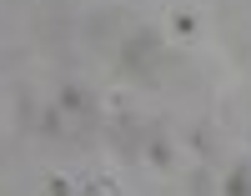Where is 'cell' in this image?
<instances>
[{"label": "cell", "mask_w": 251, "mask_h": 196, "mask_svg": "<svg viewBox=\"0 0 251 196\" xmlns=\"http://www.w3.org/2000/svg\"><path fill=\"white\" fill-rule=\"evenodd\" d=\"M226 196H251V166H246V161L231 166V176H226Z\"/></svg>", "instance_id": "3"}, {"label": "cell", "mask_w": 251, "mask_h": 196, "mask_svg": "<svg viewBox=\"0 0 251 196\" xmlns=\"http://www.w3.org/2000/svg\"><path fill=\"white\" fill-rule=\"evenodd\" d=\"M116 60H121V71H131V76H151L156 60H161V35L156 30H131L116 46Z\"/></svg>", "instance_id": "1"}, {"label": "cell", "mask_w": 251, "mask_h": 196, "mask_svg": "<svg viewBox=\"0 0 251 196\" xmlns=\"http://www.w3.org/2000/svg\"><path fill=\"white\" fill-rule=\"evenodd\" d=\"M46 191H50V196H71V186H66V181H50Z\"/></svg>", "instance_id": "4"}, {"label": "cell", "mask_w": 251, "mask_h": 196, "mask_svg": "<svg viewBox=\"0 0 251 196\" xmlns=\"http://www.w3.org/2000/svg\"><path fill=\"white\" fill-rule=\"evenodd\" d=\"M60 116H71V121H96V106H91V96L80 91V85H60Z\"/></svg>", "instance_id": "2"}]
</instances>
